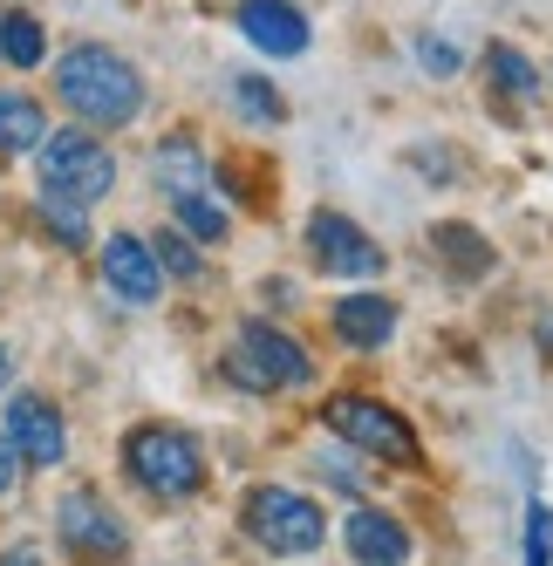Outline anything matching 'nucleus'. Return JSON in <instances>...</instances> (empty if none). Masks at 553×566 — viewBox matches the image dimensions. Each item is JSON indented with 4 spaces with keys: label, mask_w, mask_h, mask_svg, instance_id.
I'll return each instance as SVG.
<instances>
[{
    "label": "nucleus",
    "mask_w": 553,
    "mask_h": 566,
    "mask_svg": "<svg viewBox=\"0 0 553 566\" xmlns=\"http://www.w3.org/2000/svg\"><path fill=\"white\" fill-rule=\"evenodd\" d=\"M157 185H165L171 198L206 191V157H199V144H191V137H165V144H157Z\"/></svg>",
    "instance_id": "obj_15"
},
{
    "label": "nucleus",
    "mask_w": 553,
    "mask_h": 566,
    "mask_svg": "<svg viewBox=\"0 0 553 566\" xmlns=\"http://www.w3.org/2000/svg\"><path fill=\"white\" fill-rule=\"evenodd\" d=\"M49 49V34L34 14H0V62H14V69H34Z\"/></svg>",
    "instance_id": "obj_17"
},
{
    "label": "nucleus",
    "mask_w": 553,
    "mask_h": 566,
    "mask_svg": "<svg viewBox=\"0 0 553 566\" xmlns=\"http://www.w3.org/2000/svg\"><path fill=\"white\" fill-rule=\"evenodd\" d=\"M486 62H492V83H499V96H533V90H540V75H533V62H526L520 49H505V42H499Z\"/></svg>",
    "instance_id": "obj_19"
},
{
    "label": "nucleus",
    "mask_w": 553,
    "mask_h": 566,
    "mask_svg": "<svg viewBox=\"0 0 553 566\" xmlns=\"http://www.w3.org/2000/svg\"><path fill=\"white\" fill-rule=\"evenodd\" d=\"M14 478H21V451L8 443V430H0V492H14Z\"/></svg>",
    "instance_id": "obj_25"
},
{
    "label": "nucleus",
    "mask_w": 553,
    "mask_h": 566,
    "mask_svg": "<svg viewBox=\"0 0 553 566\" xmlns=\"http://www.w3.org/2000/svg\"><path fill=\"white\" fill-rule=\"evenodd\" d=\"M322 417H328V430L348 443V451H369V458H389V464L417 458V430L389 410V402H376V396H335Z\"/></svg>",
    "instance_id": "obj_6"
},
{
    "label": "nucleus",
    "mask_w": 553,
    "mask_h": 566,
    "mask_svg": "<svg viewBox=\"0 0 553 566\" xmlns=\"http://www.w3.org/2000/svg\"><path fill=\"white\" fill-rule=\"evenodd\" d=\"M226 376L240 382V389L273 396V389H307L314 382V361H307V348L294 335L267 328V321H247L240 342H232V355H226Z\"/></svg>",
    "instance_id": "obj_5"
},
{
    "label": "nucleus",
    "mask_w": 553,
    "mask_h": 566,
    "mask_svg": "<svg viewBox=\"0 0 553 566\" xmlns=\"http://www.w3.org/2000/svg\"><path fill=\"white\" fill-rule=\"evenodd\" d=\"M8 376H14V361H8V348H0V389H8Z\"/></svg>",
    "instance_id": "obj_27"
},
{
    "label": "nucleus",
    "mask_w": 553,
    "mask_h": 566,
    "mask_svg": "<svg viewBox=\"0 0 553 566\" xmlns=\"http://www.w3.org/2000/svg\"><path fill=\"white\" fill-rule=\"evenodd\" d=\"M8 443L21 451V464H62V451H69V423H62V410L49 396H14L8 402Z\"/></svg>",
    "instance_id": "obj_9"
},
{
    "label": "nucleus",
    "mask_w": 553,
    "mask_h": 566,
    "mask_svg": "<svg viewBox=\"0 0 553 566\" xmlns=\"http://www.w3.org/2000/svg\"><path fill=\"white\" fill-rule=\"evenodd\" d=\"M34 144H49V109L34 103V96L0 90V157H21Z\"/></svg>",
    "instance_id": "obj_14"
},
{
    "label": "nucleus",
    "mask_w": 553,
    "mask_h": 566,
    "mask_svg": "<svg viewBox=\"0 0 553 566\" xmlns=\"http://www.w3.org/2000/svg\"><path fill=\"white\" fill-rule=\"evenodd\" d=\"M116 185V157L103 137L90 130H62L42 144V198H62V206H96V198Z\"/></svg>",
    "instance_id": "obj_4"
},
{
    "label": "nucleus",
    "mask_w": 553,
    "mask_h": 566,
    "mask_svg": "<svg viewBox=\"0 0 553 566\" xmlns=\"http://www.w3.org/2000/svg\"><path fill=\"white\" fill-rule=\"evenodd\" d=\"M55 533H62V546H69L75 566H124V559H131L124 518H116V512L90 492V484H83V492H69V499L55 505Z\"/></svg>",
    "instance_id": "obj_7"
},
{
    "label": "nucleus",
    "mask_w": 553,
    "mask_h": 566,
    "mask_svg": "<svg viewBox=\"0 0 553 566\" xmlns=\"http://www.w3.org/2000/svg\"><path fill=\"white\" fill-rule=\"evenodd\" d=\"M150 253H157V266H165V273H178V280H206V260H199V247H191V239H185L178 226H171L165 239H157Z\"/></svg>",
    "instance_id": "obj_21"
},
{
    "label": "nucleus",
    "mask_w": 553,
    "mask_h": 566,
    "mask_svg": "<svg viewBox=\"0 0 553 566\" xmlns=\"http://www.w3.org/2000/svg\"><path fill=\"white\" fill-rule=\"evenodd\" d=\"M417 55H424V69H430V75H458V62H465L451 42H438V34H417Z\"/></svg>",
    "instance_id": "obj_24"
},
{
    "label": "nucleus",
    "mask_w": 553,
    "mask_h": 566,
    "mask_svg": "<svg viewBox=\"0 0 553 566\" xmlns=\"http://www.w3.org/2000/svg\"><path fill=\"white\" fill-rule=\"evenodd\" d=\"M42 219L62 247H90V226H83V206H62V198H42Z\"/></svg>",
    "instance_id": "obj_23"
},
{
    "label": "nucleus",
    "mask_w": 553,
    "mask_h": 566,
    "mask_svg": "<svg viewBox=\"0 0 553 566\" xmlns=\"http://www.w3.org/2000/svg\"><path fill=\"white\" fill-rule=\"evenodd\" d=\"M0 566H42V553H34V546H8V553H0Z\"/></svg>",
    "instance_id": "obj_26"
},
{
    "label": "nucleus",
    "mask_w": 553,
    "mask_h": 566,
    "mask_svg": "<svg viewBox=\"0 0 553 566\" xmlns=\"http://www.w3.org/2000/svg\"><path fill=\"white\" fill-rule=\"evenodd\" d=\"M55 90H62V103L83 116V124H96V130H124L131 116L144 109V75L116 55V49H103V42H75V49L55 62Z\"/></svg>",
    "instance_id": "obj_1"
},
{
    "label": "nucleus",
    "mask_w": 553,
    "mask_h": 566,
    "mask_svg": "<svg viewBox=\"0 0 553 566\" xmlns=\"http://www.w3.org/2000/svg\"><path fill=\"white\" fill-rule=\"evenodd\" d=\"M171 206H178V232L191 239V247H219V239L232 232V219L212 206L206 191H185V198H171Z\"/></svg>",
    "instance_id": "obj_16"
},
{
    "label": "nucleus",
    "mask_w": 553,
    "mask_h": 566,
    "mask_svg": "<svg viewBox=\"0 0 553 566\" xmlns=\"http://www.w3.org/2000/svg\"><path fill=\"white\" fill-rule=\"evenodd\" d=\"M240 34L260 55H301L307 49V14L288 0H240Z\"/></svg>",
    "instance_id": "obj_11"
},
{
    "label": "nucleus",
    "mask_w": 553,
    "mask_h": 566,
    "mask_svg": "<svg viewBox=\"0 0 553 566\" xmlns=\"http://www.w3.org/2000/svg\"><path fill=\"white\" fill-rule=\"evenodd\" d=\"M328 321H335V335L348 348H383L389 335H397V301H383V294H342Z\"/></svg>",
    "instance_id": "obj_13"
},
{
    "label": "nucleus",
    "mask_w": 553,
    "mask_h": 566,
    "mask_svg": "<svg viewBox=\"0 0 553 566\" xmlns=\"http://www.w3.org/2000/svg\"><path fill=\"white\" fill-rule=\"evenodd\" d=\"M240 525H247V539L260 553H281V559H301V553H314L328 539L322 505L307 492H288V484H253L247 505H240Z\"/></svg>",
    "instance_id": "obj_3"
},
{
    "label": "nucleus",
    "mask_w": 553,
    "mask_h": 566,
    "mask_svg": "<svg viewBox=\"0 0 553 566\" xmlns=\"http://www.w3.org/2000/svg\"><path fill=\"white\" fill-rule=\"evenodd\" d=\"M232 103H240L253 124H281L288 116V103H281V90L273 83H260V75H240V83H232Z\"/></svg>",
    "instance_id": "obj_20"
},
{
    "label": "nucleus",
    "mask_w": 553,
    "mask_h": 566,
    "mask_svg": "<svg viewBox=\"0 0 553 566\" xmlns=\"http://www.w3.org/2000/svg\"><path fill=\"white\" fill-rule=\"evenodd\" d=\"M438 253L471 280V273H486L492 266V247H486V239L479 232H471V226H438Z\"/></svg>",
    "instance_id": "obj_18"
},
{
    "label": "nucleus",
    "mask_w": 553,
    "mask_h": 566,
    "mask_svg": "<svg viewBox=\"0 0 553 566\" xmlns=\"http://www.w3.org/2000/svg\"><path fill=\"white\" fill-rule=\"evenodd\" d=\"M520 566H553V505L546 499L526 505V559Z\"/></svg>",
    "instance_id": "obj_22"
},
{
    "label": "nucleus",
    "mask_w": 553,
    "mask_h": 566,
    "mask_svg": "<svg viewBox=\"0 0 553 566\" xmlns=\"http://www.w3.org/2000/svg\"><path fill=\"white\" fill-rule=\"evenodd\" d=\"M124 471H131V484H144L150 499L185 505L206 484V451H199V437L178 430V423H137L124 437Z\"/></svg>",
    "instance_id": "obj_2"
},
{
    "label": "nucleus",
    "mask_w": 553,
    "mask_h": 566,
    "mask_svg": "<svg viewBox=\"0 0 553 566\" xmlns=\"http://www.w3.org/2000/svg\"><path fill=\"white\" fill-rule=\"evenodd\" d=\"M103 287L116 301H131V307H150L157 294H165V266H157V253L144 247L137 232H116L103 247Z\"/></svg>",
    "instance_id": "obj_10"
},
{
    "label": "nucleus",
    "mask_w": 553,
    "mask_h": 566,
    "mask_svg": "<svg viewBox=\"0 0 553 566\" xmlns=\"http://www.w3.org/2000/svg\"><path fill=\"white\" fill-rule=\"evenodd\" d=\"M342 539H348L355 566H404L410 559V533L389 512H376V505H355L348 525H342Z\"/></svg>",
    "instance_id": "obj_12"
},
{
    "label": "nucleus",
    "mask_w": 553,
    "mask_h": 566,
    "mask_svg": "<svg viewBox=\"0 0 553 566\" xmlns=\"http://www.w3.org/2000/svg\"><path fill=\"white\" fill-rule=\"evenodd\" d=\"M307 260L328 280H376L383 273V247L342 212H307Z\"/></svg>",
    "instance_id": "obj_8"
}]
</instances>
